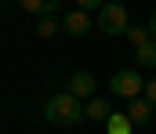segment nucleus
<instances>
[{"label": "nucleus", "instance_id": "6e6552de", "mask_svg": "<svg viewBox=\"0 0 156 134\" xmlns=\"http://www.w3.org/2000/svg\"><path fill=\"white\" fill-rule=\"evenodd\" d=\"M131 131H134V123H131L127 112H113L109 123H105V134H131Z\"/></svg>", "mask_w": 156, "mask_h": 134}, {"label": "nucleus", "instance_id": "423d86ee", "mask_svg": "<svg viewBox=\"0 0 156 134\" xmlns=\"http://www.w3.org/2000/svg\"><path fill=\"white\" fill-rule=\"evenodd\" d=\"M153 101H149V98H131V101H127V116H131V123H134V127H149V123H153Z\"/></svg>", "mask_w": 156, "mask_h": 134}, {"label": "nucleus", "instance_id": "20e7f679", "mask_svg": "<svg viewBox=\"0 0 156 134\" xmlns=\"http://www.w3.org/2000/svg\"><path fill=\"white\" fill-rule=\"evenodd\" d=\"M94 91H98V80H94V73H87V69H76V73L69 76V94H73V98L87 101V98H94Z\"/></svg>", "mask_w": 156, "mask_h": 134}, {"label": "nucleus", "instance_id": "dca6fc26", "mask_svg": "<svg viewBox=\"0 0 156 134\" xmlns=\"http://www.w3.org/2000/svg\"><path fill=\"white\" fill-rule=\"evenodd\" d=\"M149 36H153V40H156V11H153V15H149Z\"/></svg>", "mask_w": 156, "mask_h": 134}, {"label": "nucleus", "instance_id": "4468645a", "mask_svg": "<svg viewBox=\"0 0 156 134\" xmlns=\"http://www.w3.org/2000/svg\"><path fill=\"white\" fill-rule=\"evenodd\" d=\"M145 98H149V101H153V105H156V76H153V80H149V84H145Z\"/></svg>", "mask_w": 156, "mask_h": 134}, {"label": "nucleus", "instance_id": "f03ea898", "mask_svg": "<svg viewBox=\"0 0 156 134\" xmlns=\"http://www.w3.org/2000/svg\"><path fill=\"white\" fill-rule=\"evenodd\" d=\"M94 29L105 33V36H123V33L131 29L127 7H123V4H105V7L98 11V18H94Z\"/></svg>", "mask_w": 156, "mask_h": 134}, {"label": "nucleus", "instance_id": "f8f14e48", "mask_svg": "<svg viewBox=\"0 0 156 134\" xmlns=\"http://www.w3.org/2000/svg\"><path fill=\"white\" fill-rule=\"evenodd\" d=\"M18 7H22V11H29V15H40V18L47 15V11H44V0H18Z\"/></svg>", "mask_w": 156, "mask_h": 134}, {"label": "nucleus", "instance_id": "9d476101", "mask_svg": "<svg viewBox=\"0 0 156 134\" xmlns=\"http://www.w3.org/2000/svg\"><path fill=\"white\" fill-rule=\"evenodd\" d=\"M58 29H62V22H58L55 15H44V18H37V36H44V40H51Z\"/></svg>", "mask_w": 156, "mask_h": 134}, {"label": "nucleus", "instance_id": "9b49d317", "mask_svg": "<svg viewBox=\"0 0 156 134\" xmlns=\"http://www.w3.org/2000/svg\"><path fill=\"white\" fill-rule=\"evenodd\" d=\"M123 36L131 40V47H134V51H138L142 44H149V40H153V36H149V26H131V29H127Z\"/></svg>", "mask_w": 156, "mask_h": 134}, {"label": "nucleus", "instance_id": "1a4fd4ad", "mask_svg": "<svg viewBox=\"0 0 156 134\" xmlns=\"http://www.w3.org/2000/svg\"><path fill=\"white\" fill-rule=\"evenodd\" d=\"M134 62H138L142 69H156V40L138 47V51H134Z\"/></svg>", "mask_w": 156, "mask_h": 134}, {"label": "nucleus", "instance_id": "7ed1b4c3", "mask_svg": "<svg viewBox=\"0 0 156 134\" xmlns=\"http://www.w3.org/2000/svg\"><path fill=\"white\" fill-rule=\"evenodd\" d=\"M109 87H113L116 98H127V101H131V98H142L145 84H142V73H138V69H120V73H113Z\"/></svg>", "mask_w": 156, "mask_h": 134}, {"label": "nucleus", "instance_id": "2eb2a0df", "mask_svg": "<svg viewBox=\"0 0 156 134\" xmlns=\"http://www.w3.org/2000/svg\"><path fill=\"white\" fill-rule=\"evenodd\" d=\"M58 7H62V0H44V11H47V15H51V11H58Z\"/></svg>", "mask_w": 156, "mask_h": 134}, {"label": "nucleus", "instance_id": "0eeeda50", "mask_svg": "<svg viewBox=\"0 0 156 134\" xmlns=\"http://www.w3.org/2000/svg\"><path fill=\"white\" fill-rule=\"evenodd\" d=\"M83 116H91L94 123H109V116H113V105H109L105 98H87V101H83Z\"/></svg>", "mask_w": 156, "mask_h": 134}, {"label": "nucleus", "instance_id": "ddd939ff", "mask_svg": "<svg viewBox=\"0 0 156 134\" xmlns=\"http://www.w3.org/2000/svg\"><path fill=\"white\" fill-rule=\"evenodd\" d=\"M76 7L91 15V11H102V7H105V0H76Z\"/></svg>", "mask_w": 156, "mask_h": 134}, {"label": "nucleus", "instance_id": "f3484780", "mask_svg": "<svg viewBox=\"0 0 156 134\" xmlns=\"http://www.w3.org/2000/svg\"><path fill=\"white\" fill-rule=\"evenodd\" d=\"M105 4H123V0H105Z\"/></svg>", "mask_w": 156, "mask_h": 134}, {"label": "nucleus", "instance_id": "f257e3e1", "mask_svg": "<svg viewBox=\"0 0 156 134\" xmlns=\"http://www.w3.org/2000/svg\"><path fill=\"white\" fill-rule=\"evenodd\" d=\"M44 120H47L51 127H76L80 120H83V101L73 98L69 91L51 94L47 105H44Z\"/></svg>", "mask_w": 156, "mask_h": 134}, {"label": "nucleus", "instance_id": "39448f33", "mask_svg": "<svg viewBox=\"0 0 156 134\" xmlns=\"http://www.w3.org/2000/svg\"><path fill=\"white\" fill-rule=\"evenodd\" d=\"M62 29H66L69 36H91V33H94V18H91L87 11H69V15L62 18Z\"/></svg>", "mask_w": 156, "mask_h": 134}]
</instances>
